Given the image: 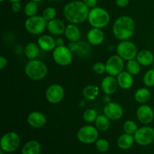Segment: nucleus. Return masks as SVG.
Here are the masks:
<instances>
[{"label":"nucleus","mask_w":154,"mask_h":154,"mask_svg":"<svg viewBox=\"0 0 154 154\" xmlns=\"http://www.w3.org/2000/svg\"><path fill=\"white\" fill-rule=\"evenodd\" d=\"M90 8L83 1H72L63 8L64 17L71 23L80 24L88 19Z\"/></svg>","instance_id":"1"},{"label":"nucleus","mask_w":154,"mask_h":154,"mask_svg":"<svg viewBox=\"0 0 154 154\" xmlns=\"http://www.w3.org/2000/svg\"><path fill=\"white\" fill-rule=\"evenodd\" d=\"M133 75H131L127 71H123L117 75V81L119 87L123 90H129L133 85Z\"/></svg>","instance_id":"20"},{"label":"nucleus","mask_w":154,"mask_h":154,"mask_svg":"<svg viewBox=\"0 0 154 154\" xmlns=\"http://www.w3.org/2000/svg\"><path fill=\"white\" fill-rule=\"evenodd\" d=\"M130 0H115L116 5L120 8H125L129 4Z\"/></svg>","instance_id":"39"},{"label":"nucleus","mask_w":154,"mask_h":154,"mask_svg":"<svg viewBox=\"0 0 154 154\" xmlns=\"http://www.w3.org/2000/svg\"><path fill=\"white\" fill-rule=\"evenodd\" d=\"M32 1H34L35 2H42V0H32Z\"/></svg>","instance_id":"44"},{"label":"nucleus","mask_w":154,"mask_h":154,"mask_svg":"<svg viewBox=\"0 0 154 154\" xmlns=\"http://www.w3.org/2000/svg\"><path fill=\"white\" fill-rule=\"evenodd\" d=\"M117 53L124 60H134L138 54L137 46L130 41H121L117 46Z\"/></svg>","instance_id":"9"},{"label":"nucleus","mask_w":154,"mask_h":154,"mask_svg":"<svg viewBox=\"0 0 154 154\" xmlns=\"http://www.w3.org/2000/svg\"><path fill=\"white\" fill-rule=\"evenodd\" d=\"M41 145L38 141L31 140L26 143L22 147L21 154H40Z\"/></svg>","instance_id":"24"},{"label":"nucleus","mask_w":154,"mask_h":154,"mask_svg":"<svg viewBox=\"0 0 154 154\" xmlns=\"http://www.w3.org/2000/svg\"><path fill=\"white\" fill-rule=\"evenodd\" d=\"M104 114L111 120H119L123 116V109L120 105L116 102L106 104L103 109Z\"/></svg>","instance_id":"13"},{"label":"nucleus","mask_w":154,"mask_h":154,"mask_svg":"<svg viewBox=\"0 0 154 154\" xmlns=\"http://www.w3.org/2000/svg\"><path fill=\"white\" fill-rule=\"evenodd\" d=\"M138 129V128L136 123L134 122L133 120H126L123 124V131L125 132V133L134 135V134L136 132Z\"/></svg>","instance_id":"32"},{"label":"nucleus","mask_w":154,"mask_h":154,"mask_svg":"<svg viewBox=\"0 0 154 154\" xmlns=\"http://www.w3.org/2000/svg\"><path fill=\"white\" fill-rule=\"evenodd\" d=\"M11 2H20L21 0H8Z\"/></svg>","instance_id":"43"},{"label":"nucleus","mask_w":154,"mask_h":154,"mask_svg":"<svg viewBox=\"0 0 154 154\" xmlns=\"http://www.w3.org/2000/svg\"><path fill=\"white\" fill-rule=\"evenodd\" d=\"M87 41L93 45H99L103 43L105 40V34L101 29L92 28L87 34Z\"/></svg>","instance_id":"18"},{"label":"nucleus","mask_w":154,"mask_h":154,"mask_svg":"<svg viewBox=\"0 0 154 154\" xmlns=\"http://www.w3.org/2000/svg\"><path fill=\"white\" fill-rule=\"evenodd\" d=\"M48 22L42 16L35 15L29 17L25 22V28L29 33L32 35H40L47 29Z\"/></svg>","instance_id":"5"},{"label":"nucleus","mask_w":154,"mask_h":154,"mask_svg":"<svg viewBox=\"0 0 154 154\" xmlns=\"http://www.w3.org/2000/svg\"><path fill=\"white\" fill-rule=\"evenodd\" d=\"M38 45L44 51H53L57 47L56 39L50 35H42L38 38Z\"/></svg>","instance_id":"17"},{"label":"nucleus","mask_w":154,"mask_h":154,"mask_svg":"<svg viewBox=\"0 0 154 154\" xmlns=\"http://www.w3.org/2000/svg\"><path fill=\"white\" fill-rule=\"evenodd\" d=\"M117 78L114 76L108 75L105 77L101 83V89L102 92L106 95H112L117 91L118 87Z\"/></svg>","instance_id":"15"},{"label":"nucleus","mask_w":154,"mask_h":154,"mask_svg":"<svg viewBox=\"0 0 154 154\" xmlns=\"http://www.w3.org/2000/svg\"><path fill=\"white\" fill-rule=\"evenodd\" d=\"M84 4L89 8H93L96 7L97 5L98 0H83Z\"/></svg>","instance_id":"38"},{"label":"nucleus","mask_w":154,"mask_h":154,"mask_svg":"<svg viewBox=\"0 0 154 154\" xmlns=\"http://www.w3.org/2000/svg\"><path fill=\"white\" fill-rule=\"evenodd\" d=\"M51 1H55V0H51Z\"/></svg>","instance_id":"46"},{"label":"nucleus","mask_w":154,"mask_h":154,"mask_svg":"<svg viewBox=\"0 0 154 154\" xmlns=\"http://www.w3.org/2000/svg\"><path fill=\"white\" fill-rule=\"evenodd\" d=\"M66 26L62 20L58 19H54L48 22L47 29L53 35L59 36L64 34Z\"/></svg>","instance_id":"19"},{"label":"nucleus","mask_w":154,"mask_h":154,"mask_svg":"<svg viewBox=\"0 0 154 154\" xmlns=\"http://www.w3.org/2000/svg\"><path fill=\"white\" fill-rule=\"evenodd\" d=\"M20 144V138L17 133L9 132L5 134L0 140V147L5 153H13L16 151Z\"/></svg>","instance_id":"6"},{"label":"nucleus","mask_w":154,"mask_h":154,"mask_svg":"<svg viewBox=\"0 0 154 154\" xmlns=\"http://www.w3.org/2000/svg\"><path fill=\"white\" fill-rule=\"evenodd\" d=\"M5 0H0V2H4Z\"/></svg>","instance_id":"45"},{"label":"nucleus","mask_w":154,"mask_h":154,"mask_svg":"<svg viewBox=\"0 0 154 154\" xmlns=\"http://www.w3.org/2000/svg\"><path fill=\"white\" fill-rule=\"evenodd\" d=\"M53 60L57 64L61 66H67L71 64L73 60L72 51L69 47L65 45L57 46L52 53Z\"/></svg>","instance_id":"7"},{"label":"nucleus","mask_w":154,"mask_h":154,"mask_svg":"<svg viewBox=\"0 0 154 154\" xmlns=\"http://www.w3.org/2000/svg\"><path fill=\"white\" fill-rule=\"evenodd\" d=\"M96 144V148L100 153H105L108 151L110 148V144L107 140L105 139H98L97 141L95 142Z\"/></svg>","instance_id":"35"},{"label":"nucleus","mask_w":154,"mask_h":154,"mask_svg":"<svg viewBox=\"0 0 154 154\" xmlns=\"http://www.w3.org/2000/svg\"><path fill=\"white\" fill-rule=\"evenodd\" d=\"M40 49L41 48L38 43L29 42L26 45L25 48H24V54L29 60H35L38 57Z\"/></svg>","instance_id":"25"},{"label":"nucleus","mask_w":154,"mask_h":154,"mask_svg":"<svg viewBox=\"0 0 154 154\" xmlns=\"http://www.w3.org/2000/svg\"><path fill=\"white\" fill-rule=\"evenodd\" d=\"M135 30V23L131 17L123 15L114 21L113 24V34L120 41L129 40Z\"/></svg>","instance_id":"2"},{"label":"nucleus","mask_w":154,"mask_h":154,"mask_svg":"<svg viewBox=\"0 0 154 154\" xmlns=\"http://www.w3.org/2000/svg\"><path fill=\"white\" fill-rule=\"evenodd\" d=\"M48 69L45 63L38 60H29L25 66V73L33 81H41L48 75Z\"/></svg>","instance_id":"4"},{"label":"nucleus","mask_w":154,"mask_h":154,"mask_svg":"<svg viewBox=\"0 0 154 154\" xmlns=\"http://www.w3.org/2000/svg\"><path fill=\"white\" fill-rule=\"evenodd\" d=\"M64 34L70 42H78L81 38V30L77 24L70 23L66 26Z\"/></svg>","instance_id":"21"},{"label":"nucleus","mask_w":154,"mask_h":154,"mask_svg":"<svg viewBox=\"0 0 154 154\" xmlns=\"http://www.w3.org/2000/svg\"><path fill=\"white\" fill-rule=\"evenodd\" d=\"M135 142L141 146H147L154 141V129L145 126L138 129L134 134Z\"/></svg>","instance_id":"10"},{"label":"nucleus","mask_w":154,"mask_h":154,"mask_svg":"<svg viewBox=\"0 0 154 154\" xmlns=\"http://www.w3.org/2000/svg\"><path fill=\"white\" fill-rule=\"evenodd\" d=\"M143 82L147 87H154V68L147 71L144 75Z\"/></svg>","instance_id":"34"},{"label":"nucleus","mask_w":154,"mask_h":154,"mask_svg":"<svg viewBox=\"0 0 154 154\" xmlns=\"http://www.w3.org/2000/svg\"><path fill=\"white\" fill-rule=\"evenodd\" d=\"M11 10L13 11L14 13H18V12L20 11L21 8H22V6L20 2H11Z\"/></svg>","instance_id":"37"},{"label":"nucleus","mask_w":154,"mask_h":154,"mask_svg":"<svg viewBox=\"0 0 154 154\" xmlns=\"http://www.w3.org/2000/svg\"><path fill=\"white\" fill-rule=\"evenodd\" d=\"M42 16L43 17V18L47 22H49V21L54 20L56 18V16H57V11L53 7H47L42 11Z\"/></svg>","instance_id":"33"},{"label":"nucleus","mask_w":154,"mask_h":154,"mask_svg":"<svg viewBox=\"0 0 154 154\" xmlns=\"http://www.w3.org/2000/svg\"><path fill=\"white\" fill-rule=\"evenodd\" d=\"M87 20L93 28L102 29L109 24L111 17L108 11L96 6L90 10Z\"/></svg>","instance_id":"3"},{"label":"nucleus","mask_w":154,"mask_h":154,"mask_svg":"<svg viewBox=\"0 0 154 154\" xmlns=\"http://www.w3.org/2000/svg\"><path fill=\"white\" fill-rule=\"evenodd\" d=\"M77 138L83 144H93L98 140L99 130L96 126L92 125L84 126L78 131Z\"/></svg>","instance_id":"8"},{"label":"nucleus","mask_w":154,"mask_h":154,"mask_svg":"<svg viewBox=\"0 0 154 154\" xmlns=\"http://www.w3.org/2000/svg\"><path fill=\"white\" fill-rule=\"evenodd\" d=\"M98 117L97 111L93 108H90L84 111V114H83V119L84 121L87 123H95L96 118Z\"/></svg>","instance_id":"31"},{"label":"nucleus","mask_w":154,"mask_h":154,"mask_svg":"<svg viewBox=\"0 0 154 154\" xmlns=\"http://www.w3.org/2000/svg\"><path fill=\"white\" fill-rule=\"evenodd\" d=\"M135 141L133 135L124 133L119 137L117 141V144L119 148L122 150H128L132 147Z\"/></svg>","instance_id":"23"},{"label":"nucleus","mask_w":154,"mask_h":154,"mask_svg":"<svg viewBox=\"0 0 154 154\" xmlns=\"http://www.w3.org/2000/svg\"><path fill=\"white\" fill-rule=\"evenodd\" d=\"M110 119L108 118L105 114H101L98 115L96 121H95V126L97 128V129L101 132H106L109 129L111 126V122Z\"/></svg>","instance_id":"28"},{"label":"nucleus","mask_w":154,"mask_h":154,"mask_svg":"<svg viewBox=\"0 0 154 154\" xmlns=\"http://www.w3.org/2000/svg\"><path fill=\"white\" fill-rule=\"evenodd\" d=\"M151 99V92L150 90L144 87L138 89L135 93V99L137 102L145 104Z\"/></svg>","instance_id":"26"},{"label":"nucleus","mask_w":154,"mask_h":154,"mask_svg":"<svg viewBox=\"0 0 154 154\" xmlns=\"http://www.w3.org/2000/svg\"><path fill=\"white\" fill-rule=\"evenodd\" d=\"M103 101H104V102L105 103V105H106V104H108L109 102H111V98H110V95L105 94L103 97Z\"/></svg>","instance_id":"42"},{"label":"nucleus","mask_w":154,"mask_h":154,"mask_svg":"<svg viewBox=\"0 0 154 154\" xmlns=\"http://www.w3.org/2000/svg\"><path fill=\"white\" fill-rule=\"evenodd\" d=\"M136 116L138 120L143 124H150L154 119V112L149 105H142L137 109Z\"/></svg>","instance_id":"14"},{"label":"nucleus","mask_w":154,"mask_h":154,"mask_svg":"<svg viewBox=\"0 0 154 154\" xmlns=\"http://www.w3.org/2000/svg\"><path fill=\"white\" fill-rule=\"evenodd\" d=\"M56 43H57V46H63L64 45V40L62 38H58L56 39Z\"/></svg>","instance_id":"41"},{"label":"nucleus","mask_w":154,"mask_h":154,"mask_svg":"<svg viewBox=\"0 0 154 154\" xmlns=\"http://www.w3.org/2000/svg\"><path fill=\"white\" fill-rule=\"evenodd\" d=\"M7 63L8 62L5 57L2 56V57H0V69H4L6 67V66H7Z\"/></svg>","instance_id":"40"},{"label":"nucleus","mask_w":154,"mask_h":154,"mask_svg":"<svg viewBox=\"0 0 154 154\" xmlns=\"http://www.w3.org/2000/svg\"><path fill=\"white\" fill-rule=\"evenodd\" d=\"M93 71L97 75H103L105 72H106V66L103 63H96L93 66Z\"/></svg>","instance_id":"36"},{"label":"nucleus","mask_w":154,"mask_h":154,"mask_svg":"<svg viewBox=\"0 0 154 154\" xmlns=\"http://www.w3.org/2000/svg\"><path fill=\"white\" fill-rule=\"evenodd\" d=\"M65 96V90L61 85L58 84H51L45 92L47 101L51 104H57L61 102Z\"/></svg>","instance_id":"12"},{"label":"nucleus","mask_w":154,"mask_h":154,"mask_svg":"<svg viewBox=\"0 0 154 154\" xmlns=\"http://www.w3.org/2000/svg\"><path fill=\"white\" fill-rule=\"evenodd\" d=\"M99 93V88L95 85H87L84 88L82 95L86 100L93 101Z\"/></svg>","instance_id":"27"},{"label":"nucleus","mask_w":154,"mask_h":154,"mask_svg":"<svg viewBox=\"0 0 154 154\" xmlns=\"http://www.w3.org/2000/svg\"><path fill=\"white\" fill-rule=\"evenodd\" d=\"M141 65L137 60H129L126 63V71L132 75H137L141 71Z\"/></svg>","instance_id":"29"},{"label":"nucleus","mask_w":154,"mask_h":154,"mask_svg":"<svg viewBox=\"0 0 154 154\" xmlns=\"http://www.w3.org/2000/svg\"><path fill=\"white\" fill-rule=\"evenodd\" d=\"M106 73L111 76H117L124 69V60L118 54L113 55L108 59L105 63Z\"/></svg>","instance_id":"11"},{"label":"nucleus","mask_w":154,"mask_h":154,"mask_svg":"<svg viewBox=\"0 0 154 154\" xmlns=\"http://www.w3.org/2000/svg\"><path fill=\"white\" fill-rule=\"evenodd\" d=\"M27 123L33 128H42L47 123V118L43 113L40 111H32L27 117Z\"/></svg>","instance_id":"16"},{"label":"nucleus","mask_w":154,"mask_h":154,"mask_svg":"<svg viewBox=\"0 0 154 154\" xmlns=\"http://www.w3.org/2000/svg\"><path fill=\"white\" fill-rule=\"evenodd\" d=\"M137 61L142 66H149L153 64L154 61V55L153 53L148 50H143L139 51L135 58Z\"/></svg>","instance_id":"22"},{"label":"nucleus","mask_w":154,"mask_h":154,"mask_svg":"<svg viewBox=\"0 0 154 154\" xmlns=\"http://www.w3.org/2000/svg\"><path fill=\"white\" fill-rule=\"evenodd\" d=\"M38 11V2L30 0L29 2L26 4L24 7V13L27 17H32L36 15Z\"/></svg>","instance_id":"30"}]
</instances>
